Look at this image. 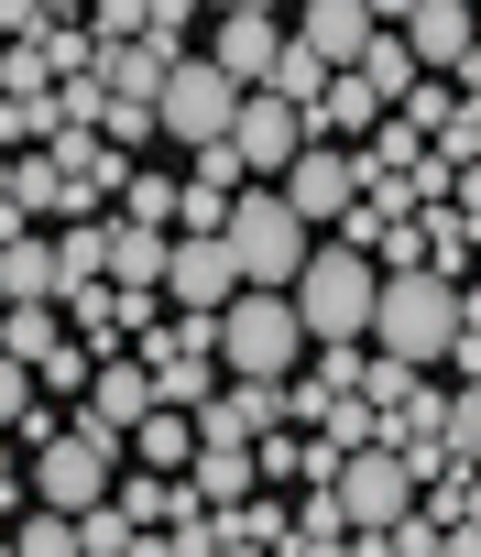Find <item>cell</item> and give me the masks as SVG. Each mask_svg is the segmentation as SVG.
<instances>
[{"mask_svg":"<svg viewBox=\"0 0 481 557\" xmlns=\"http://www.w3.org/2000/svg\"><path fill=\"white\" fill-rule=\"evenodd\" d=\"M99 285H110V230L77 219V230L55 240V307H77V296H99Z\"/></svg>","mask_w":481,"mask_h":557,"instance_id":"obj_18","label":"cell"},{"mask_svg":"<svg viewBox=\"0 0 481 557\" xmlns=\"http://www.w3.org/2000/svg\"><path fill=\"white\" fill-rule=\"evenodd\" d=\"M0 557H23V546H0Z\"/></svg>","mask_w":481,"mask_h":557,"instance_id":"obj_42","label":"cell"},{"mask_svg":"<svg viewBox=\"0 0 481 557\" xmlns=\"http://www.w3.org/2000/svg\"><path fill=\"white\" fill-rule=\"evenodd\" d=\"M470 45H481L470 0H416V12H405V55H416V77H459Z\"/></svg>","mask_w":481,"mask_h":557,"instance_id":"obj_12","label":"cell"},{"mask_svg":"<svg viewBox=\"0 0 481 557\" xmlns=\"http://www.w3.org/2000/svg\"><path fill=\"white\" fill-rule=\"evenodd\" d=\"M274 197H285L307 230H340V219H350V197H361V175H350V153H340V143H307V153L285 164V186H274Z\"/></svg>","mask_w":481,"mask_h":557,"instance_id":"obj_9","label":"cell"},{"mask_svg":"<svg viewBox=\"0 0 481 557\" xmlns=\"http://www.w3.org/2000/svg\"><path fill=\"white\" fill-rule=\"evenodd\" d=\"M132 448H143V470H164V481H175V470H186V459H197V426H186V416H175V405H153V416H143V426H132Z\"/></svg>","mask_w":481,"mask_h":557,"instance_id":"obj_20","label":"cell"},{"mask_svg":"<svg viewBox=\"0 0 481 557\" xmlns=\"http://www.w3.org/2000/svg\"><path fill=\"white\" fill-rule=\"evenodd\" d=\"M12 546H23V557H88V546H77V513H55V503H34V524H23Z\"/></svg>","mask_w":481,"mask_h":557,"instance_id":"obj_28","label":"cell"},{"mask_svg":"<svg viewBox=\"0 0 481 557\" xmlns=\"http://www.w3.org/2000/svg\"><path fill=\"white\" fill-rule=\"evenodd\" d=\"M372 296H383V273H372V251H350V240L307 251V262H296V285H285L307 350H318V339H361V329H372Z\"/></svg>","mask_w":481,"mask_h":557,"instance_id":"obj_1","label":"cell"},{"mask_svg":"<svg viewBox=\"0 0 481 557\" xmlns=\"http://www.w3.org/2000/svg\"><path fill=\"white\" fill-rule=\"evenodd\" d=\"M110 481H121V437H99V426L34 437V503H55V513H88V503H110Z\"/></svg>","mask_w":481,"mask_h":557,"instance_id":"obj_5","label":"cell"},{"mask_svg":"<svg viewBox=\"0 0 481 557\" xmlns=\"http://www.w3.org/2000/svg\"><path fill=\"white\" fill-rule=\"evenodd\" d=\"M0 350H12V361H45V350H55V307H0Z\"/></svg>","mask_w":481,"mask_h":557,"instance_id":"obj_24","label":"cell"},{"mask_svg":"<svg viewBox=\"0 0 481 557\" xmlns=\"http://www.w3.org/2000/svg\"><path fill=\"white\" fill-rule=\"evenodd\" d=\"M0 99H55V77H45V45H12V55H0Z\"/></svg>","mask_w":481,"mask_h":557,"instance_id":"obj_29","label":"cell"},{"mask_svg":"<svg viewBox=\"0 0 481 557\" xmlns=\"http://www.w3.org/2000/svg\"><path fill=\"white\" fill-rule=\"evenodd\" d=\"M143 416H153V372L121 361V350H99V361H88V426H99V437H132Z\"/></svg>","mask_w":481,"mask_h":557,"instance_id":"obj_14","label":"cell"},{"mask_svg":"<svg viewBox=\"0 0 481 557\" xmlns=\"http://www.w3.org/2000/svg\"><path fill=\"white\" fill-rule=\"evenodd\" d=\"M263 88H274V99H296V110H307V99H318V88H329V66H318V55H307V45H296V34H285V55H274V77H263Z\"/></svg>","mask_w":481,"mask_h":557,"instance_id":"obj_25","label":"cell"},{"mask_svg":"<svg viewBox=\"0 0 481 557\" xmlns=\"http://www.w3.org/2000/svg\"><path fill=\"white\" fill-rule=\"evenodd\" d=\"M470 251H481V240H470Z\"/></svg>","mask_w":481,"mask_h":557,"instance_id":"obj_44","label":"cell"},{"mask_svg":"<svg viewBox=\"0 0 481 557\" xmlns=\"http://www.w3.org/2000/svg\"><path fill=\"white\" fill-rule=\"evenodd\" d=\"M197 12H208V0H197ZM219 12H240V0H219Z\"/></svg>","mask_w":481,"mask_h":557,"instance_id":"obj_41","label":"cell"},{"mask_svg":"<svg viewBox=\"0 0 481 557\" xmlns=\"http://www.w3.org/2000/svg\"><path fill=\"white\" fill-rule=\"evenodd\" d=\"M143 34V0H99V45H132Z\"/></svg>","mask_w":481,"mask_h":557,"instance_id":"obj_36","label":"cell"},{"mask_svg":"<svg viewBox=\"0 0 481 557\" xmlns=\"http://www.w3.org/2000/svg\"><path fill=\"white\" fill-rule=\"evenodd\" d=\"M372 34H383V23L361 12V0H307V23H296V45H307L329 77H340V66H361V45H372Z\"/></svg>","mask_w":481,"mask_h":557,"instance_id":"obj_16","label":"cell"},{"mask_svg":"<svg viewBox=\"0 0 481 557\" xmlns=\"http://www.w3.org/2000/svg\"><path fill=\"white\" fill-rule=\"evenodd\" d=\"M77 546H88V557H121V546H132V513H121V503H88V513H77Z\"/></svg>","mask_w":481,"mask_h":557,"instance_id":"obj_34","label":"cell"},{"mask_svg":"<svg viewBox=\"0 0 481 557\" xmlns=\"http://www.w3.org/2000/svg\"><path fill=\"white\" fill-rule=\"evenodd\" d=\"M361 12H372V23H383V34H394V23H405V12H416V0H361Z\"/></svg>","mask_w":481,"mask_h":557,"instance_id":"obj_38","label":"cell"},{"mask_svg":"<svg viewBox=\"0 0 481 557\" xmlns=\"http://www.w3.org/2000/svg\"><path fill=\"white\" fill-rule=\"evenodd\" d=\"M175 481H186L208 513H230V503H252V481H263V470H252V437H219V426H197V459H186Z\"/></svg>","mask_w":481,"mask_h":557,"instance_id":"obj_13","label":"cell"},{"mask_svg":"<svg viewBox=\"0 0 481 557\" xmlns=\"http://www.w3.org/2000/svg\"><path fill=\"white\" fill-rule=\"evenodd\" d=\"M219 361H230L240 383H285V372L307 361V329H296V307H285L274 285H240V296L219 307Z\"/></svg>","mask_w":481,"mask_h":557,"instance_id":"obj_4","label":"cell"},{"mask_svg":"<svg viewBox=\"0 0 481 557\" xmlns=\"http://www.w3.org/2000/svg\"><path fill=\"white\" fill-rule=\"evenodd\" d=\"M45 132H55V99H0V143L45 153Z\"/></svg>","mask_w":481,"mask_h":557,"instance_id":"obj_30","label":"cell"},{"mask_svg":"<svg viewBox=\"0 0 481 557\" xmlns=\"http://www.w3.org/2000/svg\"><path fill=\"white\" fill-rule=\"evenodd\" d=\"M470 12H481V0H470Z\"/></svg>","mask_w":481,"mask_h":557,"instance_id":"obj_43","label":"cell"},{"mask_svg":"<svg viewBox=\"0 0 481 557\" xmlns=\"http://www.w3.org/2000/svg\"><path fill=\"white\" fill-rule=\"evenodd\" d=\"M34 394H88V339H77V350L55 339V350L34 361Z\"/></svg>","mask_w":481,"mask_h":557,"instance_id":"obj_33","label":"cell"},{"mask_svg":"<svg viewBox=\"0 0 481 557\" xmlns=\"http://www.w3.org/2000/svg\"><path fill=\"white\" fill-rule=\"evenodd\" d=\"M329 503H340V524L350 535H383V524H405L416 513V470H405V448H350L340 459V481H329Z\"/></svg>","mask_w":481,"mask_h":557,"instance_id":"obj_7","label":"cell"},{"mask_svg":"<svg viewBox=\"0 0 481 557\" xmlns=\"http://www.w3.org/2000/svg\"><path fill=\"white\" fill-rule=\"evenodd\" d=\"M12 492H23V481H12V437H0V503H12Z\"/></svg>","mask_w":481,"mask_h":557,"instance_id":"obj_39","label":"cell"},{"mask_svg":"<svg viewBox=\"0 0 481 557\" xmlns=\"http://www.w3.org/2000/svg\"><path fill=\"white\" fill-rule=\"evenodd\" d=\"M219 240H230V262H240V285H274V296L296 285V262L318 251V240H307V219H296L274 186H240V197H230V219H219Z\"/></svg>","mask_w":481,"mask_h":557,"instance_id":"obj_3","label":"cell"},{"mask_svg":"<svg viewBox=\"0 0 481 557\" xmlns=\"http://www.w3.org/2000/svg\"><path fill=\"white\" fill-rule=\"evenodd\" d=\"M274 557H361V535H296V546H274Z\"/></svg>","mask_w":481,"mask_h":557,"instance_id":"obj_37","label":"cell"},{"mask_svg":"<svg viewBox=\"0 0 481 557\" xmlns=\"http://www.w3.org/2000/svg\"><path fill=\"white\" fill-rule=\"evenodd\" d=\"M219 557H274V546H252V535H230V546H219Z\"/></svg>","mask_w":481,"mask_h":557,"instance_id":"obj_40","label":"cell"},{"mask_svg":"<svg viewBox=\"0 0 481 557\" xmlns=\"http://www.w3.org/2000/svg\"><path fill=\"white\" fill-rule=\"evenodd\" d=\"M121 219L164 230V219H175V186H164V175H121Z\"/></svg>","mask_w":481,"mask_h":557,"instance_id":"obj_31","label":"cell"},{"mask_svg":"<svg viewBox=\"0 0 481 557\" xmlns=\"http://www.w3.org/2000/svg\"><path fill=\"white\" fill-rule=\"evenodd\" d=\"M143 372H153V405H175V416L208 405V361H143Z\"/></svg>","mask_w":481,"mask_h":557,"instance_id":"obj_27","label":"cell"},{"mask_svg":"<svg viewBox=\"0 0 481 557\" xmlns=\"http://www.w3.org/2000/svg\"><path fill=\"white\" fill-rule=\"evenodd\" d=\"M361 339H383V361H448V339H459V285L448 273H383V296H372V329Z\"/></svg>","mask_w":481,"mask_h":557,"instance_id":"obj_2","label":"cell"},{"mask_svg":"<svg viewBox=\"0 0 481 557\" xmlns=\"http://www.w3.org/2000/svg\"><path fill=\"white\" fill-rule=\"evenodd\" d=\"M274 55H285V23L263 12V0H240V12H219V45H208V66H219L230 88H263V77H274Z\"/></svg>","mask_w":481,"mask_h":557,"instance_id":"obj_11","label":"cell"},{"mask_svg":"<svg viewBox=\"0 0 481 557\" xmlns=\"http://www.w3.org/2000/svg\"><path fill=\"white\" fill-rule=\"evenodd\" d=\"M350 77H361V88H372V99H383V110H394V99H405V88H416V55H405V34H372V45H361V66H350Z\"/></svg>","mask_w":481,"mask_h":557,"instance_id":"obj_22","label":"cell"},{"mask_svg":"<svg viewBox=\"0 0 481 557\" xmlns=\"http://www.w3.org/2000/svg\"><path fill=\"white\" fill-rule=\"evenodd\" d=\"M186 23H197V0H143V34H153L164 55H186Z\"/></svg>","mask_w":481,"mask_h":557,"instance_id":"obj_35","label":"cell"},{"mask_svg":"<svg viewBox=\"0 0 481 557\" xmlns=\"http://www.w3.org/2000/svg\"><path fill=\"white\" fill-rule=\"evenodd\" d=\"M437 437H448V459H459V470H481V372L448 394V426H437Z\"/></svg>","mask_w":481,"mask_h":557,"instance_id":"obj_23","label":"cell"},{"mask_svg":"<svg viewBox=\"0 0 481 557\" xmlns=\"http://www.w3.org/2000/svg\"><path fill=\"white\" fill-rule=\"evenodd\" d=\"M197 426H219V437H274V426H296V383H230L219 405H197Z\"/></svg>","mask_w":481,"mask_h":557,"instance_id":"obj_15","label":"cell"},{"mask_svg":"<svg viewBox=\"0 0 481 557\" xmlns=\"http://www.w3.org/2000/svg\"><path fill=\"white\" fill-rule=\"evenodd\" d=\"M164 66H175V55H164L153 34H132V45H99V88H110V99H132V110H153Z\"/></svg>","mask_w":481,"mask_h":557,"instance_id":"obj_17","label":"cell"},{"mask_svg":"<svg viewBox=\"0 0 481 557\" xmlns=\"http://www.w3.org/2000/svg\"><path fill=\"white\" fill-rule=\"evenodd\" d=\"M153 361H219V318H175L153 339Z\"/></svg>","mask_w":481,"mask_h":557,"instance_id":"obj_32","label":"cell"},{"mask_svg":"<svg viewBox=\"0 0 481 557\" xmlns=\"http://www.w3.org/2000/svg\"><path fill=\"white\" fill-rule=\"evenodd\" d=\"M230 121H240V88H230L208 55H175L164 88H153V132H175V143L197 153V143H230Z\"/></svg>","mask_w":481,"mask_h":557,"instance_id":"obj_6","label":"cell"},{"mask_svg":"<svg viewBox=\"0 0 481 557\" xmlns=\"http://www.w3.org/2000/svg\"><path fill=\"white\" fill-rule=\"evenodd\" d=\"M110 273H121V285H164V230L110 219Z\"/></svg>","mask_w":481,"mask_h":557,"instance_id":"obj_21","label":"cell"},{"mask_svg":"<svg viewBox=\"0 0 481 557\" xmlns=\"http://www.w3.org/2000/svg\"><path fill=\"white\" fill-rule=\"evenodd\" d=\"M12 208L34 219V208H66V175H55V153H23L12 164Z\"/></svg>","mask_w":481,"mask_h":557,"instance_id":"obj_26","label":"cell"},{"mask_svg":"<svg viewBox=\"0 0 481 557\" xmlns=\"http://www.w3.org/2000/svg\"><path fill=\"white\" fill-rule=\"evenodd\" d=\"M230 153H240V175H285V164L307 153V110H296V99H274V88H240Z\"/></svg>","mask_w":481,"mask_h":557,"instance_id":"obj_8","label":"cell"},{"mask_svg":"<svg viewBox=\"0 0 481 557\" xmlns=\"http://www.w3.org/2000/svg\"><path fill=\"white\" fill-rule=\"evenodd\" d=\"M307 121H318V132H372V121H383V99H372V88H361V77L340 66V77H329V88L307 99Z\"/></svg>","mask_w":481,"mask_h":557,"instance_id":"obj_19","label":"cell"},{"mask_svg":"<svg viewBox=\"0 0 481 557\" xmlns=\"http://www.w3.org/2000/svg\"><path fill=\"white\" fill-rule=\"evenodd\" d=\"M164 296H175L186 318H219V307L240 296V262H230V240H164Z\"/></svg>","mask_w":481,"mask_h":557,"instance_id":"obj_10","label":"cell"}]
</instances>
